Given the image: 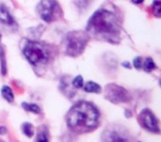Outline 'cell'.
Here are the masks:
<instances>
[{
  "instance_id": "obj_6",
  "label": "cell",
  "mask_w": 161,
  "mask_h": 142,
  "mask_svg": "<svg viewBox=\"0 0 161 142\" xmlns=\"http://www.w3.org/2000/svg\"><path fill=\"white\" fill-rule=\"evenodd\" d=\"M106 98L113 103H125L130 100L127 90L114 84H109L106 87Z\"/></svg>"
},
{
  "instance_id": "obj_9",
  "label": "cell",
  "mask_w": 161,
  "mask_h": 142,
  "mask_svg": "<svg viewBox=\"0 0 161 142\" xmlns=\"http://www.w3.org/2000/svg\"><path fill=\"white\" fill-rule=\"evenodd\" d=\"M0 23L8 24V26L14 24V19L10 14L9 10L2 4H0Z\"/></svg>"
},
{
  "instance_id": "obj_23",
  "label": "cell",
  "mask_w": 161,
  "mask_h": 142,
  "mask_svg": "<svg viewBox=\"0 0 161 142\" xmlns=\"http://www.w3.org/2000/svg\"><path fill=\"white\" fill-rule=\"evenodd\" d=\"M139 142H141V141H139Z\"/></svg>"
},
{
  "instance_id": "obj_13",
  "label": "cell",
  "mask_w": 161,
  "mask_h": 142,
  "mask_svg": "<svg viewBox=\"0 0 161 142\" xmlns=\"http://www.w3.org/2000/svg\"><path fill=\"white\" fill-rule=\"evenodd\" d=\"M142 66H143L144 70H145L146 72H151V71H153L154 69H156V64H155L152 58H146L143 64H142Z\"/></svg>"
},
{
  "instance_id": "obj_22",
  "label": "cell",
  "mask_w": 161,
  "mask_h": 142,
  "mask_svg": "<svg viewBox=\"0 0 161 142\" xmlns=\"http://www.w3.org/2000/svg\"><path fill=\"white\" fill-rule=\"evenodd\" d=\"M0 39H1V35H0Z\"/></svg>"
},
{
  "instance_id": "obj_16",
  "label": "cell",
  "mask_w": 161,
  "mask_h": 142,
  "mask_svg": "<svg viewBox=\"0 0 161 142\" xmlns=\"http://www.w3.org/2000/svg\"><path fill=\"white\" fill-rule=\"evenodd\" d=\"M153 12H154L155 16L160 17V1H156L153 4Z\"/></svg>"
},
{
  "instance_id": "obj_12",
  "label": "cell",
  "mask_w": 161,
  "mask_h": 142,
  "mask_svg": "<svg viewBox=\"0 0 161 142\" xmlns=\"http://www.w3.org/2000/svg\"><path fill=\"white\" fill-rule=\"evenodd\" d=\"M21 106L24 107L25 110H28V111H31L33 114H40L41 113V108L39 105L36 104H32V103H23Z\"/></svg>"
},
{
  "instance_id": "obj_3",
  "label": "cell",
  "mask_w": 161,
  "mask_h": 142,
  "mask_svg": "<svg viewBox=\"0 0 161 142\" xmlns=\"http://www.w3.org/2000/svg\"><path fill=\"white\" fill-rule=\"evenodd\" d=\"M88 40L89 36L86 32H70L66 37V53L70 56H78L83 52Z\"/></svg>"
},
{
  "instance_id": "obj_10",
  "label": "cell",
  "mask_w": 161,
  "mask_h": 142,
  "mask_svg": "<svg viewBox=\"0 0 161 142\" xmlns=\"http://www.w3.org/2000/svg\"><path fill=\"white\" fill-rule=\"evenodd\" d=\"M84 90L86 92H93V94H99L102 91V87H100L98 84H96L95 82L90 81L84 85Z\"/></svg>"
},
{
  "instance_id": "obj_15",
  "label": "cell",
  "mask_w": 161,
  "mask_h": 142,
  "mask_svg": "<svg viewBox=\"0 0 161 142\" xmlns=\"http://www.w3.org/2000/svg\"><path fill=\"white\" fill-rule=\"evenodd\" d=\"M73 86L75 88H81L83 86V78L81 75L76 76L75 79L73 80Z\"/></svg>"
},
{
  "instance_id": "obj_4",
  "label": "cell",
  "mask_w": 161,
  "mask_h": 142,
  "mask_svg": "<svg viewBox=\"0 0 161 142\" xmlns=\"http://www.w3.org/2000/svg\"><path fill=\"white\" fill-rule=\"evenodd\" d=\"M36 11L40 17L46 23H53L62 15L61 8L56 0H41Z\"/></svg>"
},
{
  "instance_id": "obj_24",
  "label": "cell",
  "mask_w": 161,
  "mask_h": 142,
  "mask_svg": "<svg viewBox=\"0 0 161 142\" xmlns=\"http://www.w3.org/2000/svg\"><path fill=\"white\" fill-rule=\"evenodd\" d=\"M0 142H2V141H0Z\"/></svg>"
},
{
  "instance_id": "obj_11",
  "label": "cell",
  "mask_w": 161,
  "mask_h": 142,
  "mask_svg": "<svg viewBox=\"0 0 161 142\" xmlns=\"http://www.w3.org/2000/svg\"><path fill=\"white\" fill-rule=\"evenodd\" d=\"M1 94L8 102H13L14 101V94H13L12 89L9 86H3L1 88Z\"/></svg>"
},
{
  "instance_id": "obj_5",
  "label": "cell",
  "mask_w": 161,
  "mask_h": 142,
  "mask_svg": "<svg viewBox=\"0 0 161 142\" xmlns=\"http://www.w3.org/2000/svg\"><path fill=\"white\" fill-rule=\"evenodd\" d=\"M24 54L26 58L34 66L43 64L48 58V52L46 48L43 45L35 42H29L25 46Z\"/></svg>"
},
{
  "instance_id": "obj_1",
  "label": "cell",
  "mask_w": 161,
  "mask_h": 142,
  "mask_svg": "<svg viewBox=\"0 0 161 142\" xmlns=\"http://www.w3.org/2000/svg\"><path fill=\"white\" fill-rule=\"evenodd\" d=\"M66 121L69 127L74 132L88 133L98 126L99 113L91 103L79 102L69 109Z\"/></svg>"
},
{
  "instance_id": "obj_21",
  "label": "cell",
  "mask_w": 161,
  "mask_h": 142,
  "mask_svg": "<svg viewBox=\"0 0 161 142\" xmlns=\"http://www.w3.org/2000/svg\"><path fill=\"white\" fill-rule=\"evenodd\" d=\"M123 66H125V67H127V68H130V66H129V64H128L127 62H125L124 64H123Z\"/></svg>"
},
{
  "instance_id": "obj_8",
  "label": "cell",
  "mask_w": 161,
  "mask_h": 142,
  "mask_svg": "<svg viewBox=\"0 0 161 142\" xmlns=\"http://www.w3.org/2000/svg\"><path fill=\"white\" fill-rule=\"evenodd\" d=\"M139 121L147 130L152 133H159V125L155 114L149 109H144L139 116Z\"/></svg>"
},
{
  "instance_id": "obj_7",
  "label": "cell",
  "mask_w": 161,
  "mask_h": 142,
  "mask_svg": "<svg viewBox=\"0 0 161 142\" xmlns=\"http://www.w3.org/2000/svg\"><path fill=\"white\" fill-rule=\"evenodd\" d=\"M103 138L105 142H129L127 132L119 126L109 127L103 132Z\"/></svg>"
},
{
  "instance_id": "obj_19",
  "label": "cell",
  "mask_w": 161,
  "mask_h": 142,
  "mask_svg": "<svg viewBox=\"0 0 161 142\" xmlns=\"http://www.w3.org/2000/svg\"><path fill=\"white\" fill-rule=\"evenodd\" d=\"M7 132H8L7 127H4V126H0V134H1V135H4V134H7Z\"/></svg>"
},
{
  "instance_id": "obj_2",
  "label": "cell",
  "mask_w": 161,
  "mask_h": 142,
  "mask_svg": "<svg viewBox=\"0 0 161 142\" xmlns=\"http://www.w3.org/2000/svg\"><path fill=\"white\" fill-rule=\"evenodd\" d=\"M88 30L106 38L115 37L119 33V21L113 13L106 10H99L90 19Z\"/></svg>"
},
{
  "instance_id": "obj_17",
  "label": "cell",
  "mask_w": 161,
  "mask_h": 142,
  "mask_svg": "<svg viewBox=\"0 0 161 142\" xmlns=\"http://www.w3.org/2000/svg\"><path fill=\"white\" fill-rule=\"evenodd\" d=\"M35 142H49V141H48L47 136H46L44 133H40L39 135H37Z\"/></svg>"
},
{
  "instance_id": "obj_20",
  "label": "cell",
  "mask_w": 161,
  "mask_h": 142,
  "mask_svg": "<svg viewBox=\"0 0 161 142\" xmlns=\"http://www.w3.org/2000/svg\"><path fill=\"white\" fill-rule=\"evenodd\" d=\"M131 1L133 2V3H136V4H139V3H142V2H143L144 0H131Z\"/></svg>"
},
{
  "instance_id": "obj_18",
  "label": "cell",
  "mask_w": 161,
  "mask_h": 142,
  "mask_svg": "<svg viewBox=\"0 0 161 142\" xmlns=\"http://www.w3.org/2000/svg\"><path fill=\"white\" fill-rule=\"evenodd\" d=\"M133 66H135L136 69H140V68L142 67V58L140 56H138V57H136L135 59H133Z\"/></svg>"
},
{
  "instance_id": "obj_14",
  "label": "cell",
  "mask_w": 161,
  "mask_h": 142,
  "mask_svg": "<svg viewBox=\"0 0 161 142\" xmlns=\"http://www.w3.org/2000/svg\"><path fill=\"white\" fill-rule=\"evenodd\" d=\"M21 129H23L25 135H26L27 137H29V138H31L32 136H33V134H34L33 126H32L30 123H24L23 125H21Z\"/></svg>"
}]
</instances>
